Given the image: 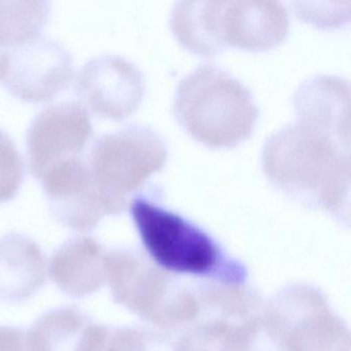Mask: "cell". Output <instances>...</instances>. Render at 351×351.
I'll use <instances>...</instances> for the list:
<instances>
[{
  "mask_svg": "<svg viewBox=\"0 0 351 351\" xmlns=\"http://www.w3.org/2000/svg\"><path fill=\"white\" fill-rule=\"evenodd\" d=\"M297 122L273 134L263 169L279 190L332 215L348 213L350 118L298 108Z\"/></svg>",
  "mask_w": 351,
  "mask_h": 351,
  "instance_id": "obj_1",
  "label": "cell"
},
{
  "mask_svg": "<svg viewBox=\"0 0 351 351\" xmlns=\"http://www.w3.org/2000/svg\"><path fill=\"white\" fill-rule=\"evenodd\" d=\"M174 110L189 134L213 149H231L243 143L258 114L250 92L223 69L209 64L180 82Z\"/></svg>",
  "mask_w": 351,
  "mask_h": 351,
  "instance_id": "obj_2",
  "label": "cell"
},
{
  "mask_svg": "<svg viewBox=\"0 0 351 351\" xmlns=\"http://www.w3.org/2000/svg\"><path fill=\"white\" fill-rule=\"evenodd\" d=\"M106 280L117 303L160 328L184 326L200 313L193 293L176 287L163 269L136 252H106Z\"/></svg>",
  "mask_w": 351,
  "mask_h": 351,
  "instance_id": "obj_3",
  "label": "cell"
},
{
  "mask_svg": "<svg viewBox=\"0 0 351 351\" xmlns=\"http://www.w3.org/2000/svg\"><path fill=\"white\" fill-rule=\"evenodd\" d=\"M131 215L152 260L164 271L209 276L219 269L238 274L242 269L223 268V254L217 242L182 215L160 206L145 195L135 197Z\"/></svg>",
  "mask_w": 351,
  "mask_h": 351,
  "instance_id": "obj_4",
  "label": "cell"
},
{
  "mask_svg": "<svg viewBox=\"0 0 351 351\" xmlns=\"http://www.w3.org/2000/svg\"><path fill=\"white\" fill-rule=\"evenodd\" d=\"M167 155L161 137L147 127H128L96 141L87 164L110 215L124 210L129 195L164 167Z\"/></svg>",
  "mask_w": 351,
  "mask_h": 351,
  "instance_id": "obj_5",
  "label": "cell"
},
{
  "mask_svg": "<svg viewBox=\"0 0 351 351\" xmlns=\"http://www.w3.org/2000/svg\"><path fill=\"white\" fill-rule=\"evenodd\" d=\"M201 27L208 56L226 46L262 52L280 45L289 14L278 1H200Z\"/></svg>",
  "mask_w": 351,
  "mask_h": 351,
  "instance_id": "obj_6",
  "label": "cell"
},
{
  "mask_svg": "<svg viewBox=\"0 0 351 351\" xmlns=\"http://www.w3.org/2000/svg\"><path fill=\"white\" fill-rule=\"evenodd\" d=\"M269 316L280 335L283 351H350L348 328L311 287L285 291Z\"/></svg>",
  "mask_w": 351,
  "mask_h": 351,
  "instance_id": "obj_7",
  "label": "cell"
},
{
  "mask_svg": "<svg viewBox=\"0 0 351 351\" xmlns=\"http://www.w3.org/2000/svg\"><path fill=\"white\" fill-rule=\"evenodd\" d=\"M73 59L66 49L50 38H36L9 51L5 81L16 97L49 101L71 83Z\"/></svg>",
  "mask_w": 351,
  "mask_h": 351,
  "instance_id": "obj_8",
  "label": "cell"
},
{
  "mask_svg": "<svg viewBox=\"0 0 351 351\" xmlns=\"http://www.w3.org/2000/svg\"><path fill=\"white\" fill-rule=\"evenodd\" d=\"M91 134V118L82 104L62 102L43 110L28 131V156L32 174L40 180L55 164L81 157Z\"/></svg>",
  "mask_w": 351,
  "mask_h": 351,
  "instance_id": "obj_9",
  "label": "cell"
},
{
  "mask_svg": "<svg viewBox=\"0 0 351 351\" xmlns=\"http://www.w3.org/2000/svg\"><path fill=\"white\" fill-rule=\"evenodd\" d=\"M40 180L52 213L65 227L77 232L91 231L104 217L110 215L87 162L81 157L55 164Z\"/></svg>",
  "mask_w": 351,
  "mask_h": 351,
  "instance_id": "obj_10",
  "label": "cell"
},
{
  "mask_svg": "<svg viewBox=\"0 0 351 351\" xmlns=\"http://www.w3.org/2000/svg\"><path fill=\"white\" fill-rule=\"evenodd\" d=\"M77 85L94 112L114 121L132 114L145 94L143 73L118 56L98 57L86 63L80 71Z\"/></svg>",
  "mask_w": 351,
  "mask_h": 351,
  "instance_id": "obj_11",
  "label": "cell"
},
{
  "mask_svg": "<svg viewBox=\"0 0 351 351\" xmlns=\"http://www.w3.org/2000/svg\"><path fill=\"white\" fill-rule=\"evenodd\" d=\"M106 256L104 246L93 238H73L53 254L49 275L63 293L73 298L87 297L106 281Z\"/></svg>",
  "mask_w": 351,
  "mask_h": 351,
  "instance_id": "obj_12",
  "label": "cell"
},
{
  "mask_svg": "<svg viewBox=\"0 0 351 351\" xmlns=\"http://www.w3.org/2000/svg\"><path fill=\"white\" fill-rule=\"evenodd\" d=\"M46 281V260L40 246L24 235L0 238V300L22 301Z\"/></svg>",
  "mask_w": 351,
  "mask_h": 351,
  "instance_id": "obj_13",
  "label": "cell"
},
{
  "mask_svg": "<svg viewBox=\"0 0 351 351\" xmlns=\"http://www.w3.org/2000/svg\"><path fill=\"white\" fill-rule=\"evenodd\" d=\"M91 319L77 308H61L44 314L27 330L30 351H77Z\"/></svg>",
  "mask_w": 351,
  "mask_h": 351,
  "instance_id": "obj_14",
  "label": "cell"
},
{
  "mask_svg": "<svg viewBox=\"0 0 351 351\" xmlns=\"http://www.w3.org/2000/svg\"><path fill=\"white\" fill-rule=\"evenodd\" d=\"M210 324L213 351H283L280 335L269 315L248 317L236 324L225 320Z\"/></svg>",
  "mask_w": 351,
  "mask_h": 351,
  "instance_id": "obj_15",
  "label": "cell"
},
{
  "mask_svg": "<svg viewBox=\"0 0 351 351\" xmlns=\"http://www.w3.org/2000/svg\"><path fill=\"white\" fill-rule=\"evenodd\" d=\"M77 351H149V339L136 328L91 322L84 332Z\"/></svg>",
  "mask_w": 351,
  "mask_h": 351,
  "instance_id": "obj_16",
  "label": "cell"
},
{
  "mask_svg": "<svg viewBox=\"0 0 351 351\" xmlns=\"http://www.w3.org/2000/svg\"><path fill=\"white\" fill-rule=\"evenodd\" d=\"M23 164L12 139L0 130V203L11 200L22 184Z\"/></svg>",
  "mask_w": 351,
  "mask_h": 351,
  "instance_id": "obj_17",
  "label": "cell"
},
{
  "mask_svg": "<svg viewBox=\"0 0 351 351\" xmlns=\"http://www.w3.org/2000/svg\"><path fill=\"white\" fill-rule=\"evenodd\" d=\"M205 297L208 303L223 310L228 315L246 316L254 307V302L250 295L237 287H211L205 293Z\"/></svg>",
  "mask_w": 351,
  "mask_h": 351,
  "instance_id": "obj_18",
  "label": "cell"
},
{
  "mask_svg": "<svg viewBox=\"0 0 351 351\" xmlns=\"http://www.w3.org/2000/svg\"><path fill=\"white\" fill-rule=\"evenodd\" d=\"M298 15L302 19L306 20L307 22L316 24L318 26H335L339 24L344 23V20L339 19L342 17L348 19L349 16V3H341L337 9L334 8L326 9V8H316L314 3H297Z\"/></svg>",
  "mask_w": 351,
  "mask_h": 351,
  "instance_id": "obj_19",
  "label": "cell"
},
{
  "mask_svg": "<svg viewBox=\"0 0 351 351\" xmlns=\"http://www.w3.org/2000/svg\"><path fill=\"white\" fill-rule=\"evenodd\" d=\"M0 351H30L27 332L11 326H0Z\"/></svg>",
  "mask_w": 351,
  "mask_h": 351,
  "instance_id": "obj_20",
  "label": "cell"
},
{
  "mask_svg": "<svg viewBox=\"0 0 351 351\" xmlns=\"http://www.w3.org/2000/svg\"><path fill=\"white\" fill-rule=\"evenodd\" d=\"M9 51L7 40L0 28V81H3L7 75L8 63H9Z\"/></svg>",
  "mask_w": 351,
  "mask_h": 351,
  "instance_id": "obj_21",
  "label": "cell"
}]
</instances>
